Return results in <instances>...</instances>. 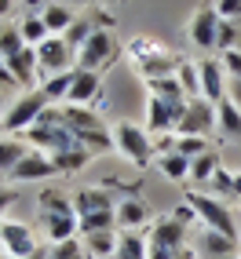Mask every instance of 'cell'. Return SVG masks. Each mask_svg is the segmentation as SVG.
<instances>
[{"mask_svg":"<svg viewBox=\"0 0 241 259\" xmlns=\"http://www.w3.org/2000/svg\"><path fill=\"white\" fill-rule=\"evenodd\" d=\"M73 212L81 237L99 234V230H117V197L102 186H84L73 194Z\"/></svg>","mask_w":241,"mask_h":259,"instance_id":"1","label":"cell"},{"mask_svg":"<svg viewBox=\"0 0 241 259\" xmlns=\"http://www.w3.org/2000/svg\"><path fill=\"white\" fill-rule=\"evenodd\" d=\"M59 110H62L66 128L73 132V139H77L84 150H92V153L113 150V128L102 124L95 110H88V106H59Z\"/></svg>","mask_w":241,"mask_h":259,"instance_id":"2","label":"cell"},{"mask_svg":"<svg viewBox=\"0 0 241 259\" xmlns=\"http://www.w3.org/2000/svg\"><path fill=\"white\" fill-rule=\"evenodd\" d=\"M125 51H128L132 66H135V70H139L146 80L176 77V70H179V55H176V51H168L165 44L150 40V37H132Z\"/></svg>","mask_w":241,"mask_h":259,"instance_id":"3","label":"cell"},{"mask_svg":"<svg viewBox=\"0 0 241 259\" xmlns=\"http://www.w3.org/2000/svg\"><path fill=\"white\" fill-rule=\"evenodd\" d=\"M22 139H29V146L41 150V153H48V157H59V153L81 146V143L73 139V132L66 128V120H62V110H59V106L44 110V117L22 135Z\"/></svg>","mask_w":241,"mask_h":259,"instance_id":"4","label":"cell"},{"mask_svg":"<svg viewBox=\"0 0 241 259\" xmlns=\"http://www.w3.org/2000/svg\"><path fill=\"white\" fill-rule=\"evenodd\" d=\"M186 201H190V208L197 212V223H201V227H209V230H216V234H227V237L241 241V219L230 212V204L223 201V197L205 194V190H190Z\"/></svg>","mask_w":241,"mask_h":259,"instance_id":"5","label":"cell"},{"mask_svg":"<svg viewBox=\"0 0 241 259\" xmlns=\"http://www.w3.org/2000/svg\"><path fill=\"white\" fill-rule=\"evenodd\" d=\"M44 110H51V102L44 99V92H41V88H29V92H22V95L4 110L0 128H4V135H26V132L44 117Z\"/></svg>","mask_w":241,"mask_h":259,"instance_id":"6","label":"cell"},{"mask_svg":"<svg viewBox=\"0 0 241 259\" xmlns=\"http://www.w3.org/2000/svg\"><path fill=\"white\" fill-rule=\"evenodd\" d=\"M113 150H117L125 161L139 164V168H146L150 161H157V157H153V139H150V132H146L143 124H128V120L113 124Z\"/></svg>","mask_w":241,"mask_h":259,"instance_id":"7","label":"cell"},{"mask_svg":"<svg viewBox=\"0 0 241 259\" xmlns=\"http://www.w3.org/2000/svg\"><path fill=\"white\" fill-rule=\"evenodd\" d=\"M186 230H190V227H183V223L172 219V215L157 219V223L150 227V234H146V252H150V259H176V255L186 248Z\"/></svg>","mask_w":241,"mask_h":259,"instance_id":"8","label":"cell"},{"mask_svg":"<svg viewBox=\"0 0 241 259\" xmlns=\"http://www.w3.org/2000/svg\"><path fill=\"white\" fill-rule=\"evenodd\" d=\"M186 102H190V99L146 95V132H150V135L176 132V128H179V120H183V113H186Z\"/></svg>","mask_w":241,"mask_h":259,"instance_id":"9","label":"cell"},{"mask_svg":"<svg viewBox=\"0 0 241 259\" xmlns=\"http://www.w3.org/2000/svg\"><path fill=\"white\" fill-rule=\"evenodd\" d=\"M37 62H41V80L55 73H70L77 70V51L66 44V37H48L37 48Z\"/></svg>","mask_w":241,"mask_h":259,"instance_id":"10","label":"cell"},{"mask_svg":"<svg viewBox=\"0 0 241 259\" xmlns=\"http://www.w3.org/2000/svg\"><path fill=\"white\" fill-rule=\"evenodd\" d=\"M219 22L223 15L216 11V4H205L190 15V26H186V33H190V44L201 48V51H216L219 48Z\"/></svg>","mask_w":241,"mask_h":259,"instance_id":"11","label":"cell"},{"mask_svg":"<svg viewBox=\"0 0 241 259\" xmlns=\"http://www.w3.org/2000/svg\"><path fill=\"white\" fill-rule=\"evenodd\" d=\"M117 55V40L110 37V29H95L88 40H84V48L77 51V70H92L99 73L106 62H113Z\"/></svg>","mask_w":241,"mask_h":259,"instance_id":"12","label":"cell"},{"mask_svg":"<svg viewBox=\"0 0 241 259\" xmlns=\"http://www.w3.org/2000/svg\"><path fill=\"white\" fill-rule=\"evenodd\" d=\"M219 128V117H216V106L209 99H190L186 102V113L179 120L176 135H201V139H209V132Z\"/></svg>","mask_w":241,"mask_h":259,"instance_id":"13","label":"cell"},{"mask_svg":"<svg viewBox=\"0 0 241 259\" xmlns=\"http://www.w3.org/2000/svg\"><path fill=\"white\" fill-rule=\"evenodd\" d=\"M0 252L8 259L33 255L37 252V237H33V230L19 219H0Z\"/></svg>","mask_w":241,"mask_h":259,"instance_id":"14","label":"cell"},{"mask_svg":"<svg viewBox=\"0 0 241 259\" xmlns=\"http://www.w3.org/2000/svg\"><path fill=\"white\" fill-rule=\"evenodd\" d=\"M197 73H201V99H209L212 106H219L227 99V70H223V59L205 55L197 62Z\"/></svg>","mask_w":241,"mask_h":259,"instance_id":"15","label":"cell"},{"mask_svg":"<svg viewBox=\"0 0 241 259\" xmlns=\"http://www.w3.org/2000/svg\"><path fill=\"white\" fill-rule=\"evenodd\" d=\"M51 176H59L55 161H51L48 153H41V150H29L8 179H11V183H44V179H51Z\"/></svg>","mask_w":241,"mask_h":259,"instance_id":"16","label":"cell"},{"mask_svg":"<svg viewBox=\"0 0 241 259\" xmlns=\"http://www.w3.org/2000/svg\"><path fill=\"white\" fill-rule=\"evenodd\" d=\"M237 245L241 241H234V237H227V234H216V230H209V227H201V234L194 237V252L201 255V259H230V255H237Z\"/></svg>","mask_w":241,"mask_h":259,"instance_id":"17","label":"cell"},{"mask_svg":"<svg viewBox=\"0 0 241 259\" xmlns=\"http://www.w3.org/2000/svg\"><path fill=\"white\" fill-rule=\"evenodd\" d=\"M99 99H102V77L92 73V70H77L66 106H88L92 110V102H99Z\"/></svg>","mask_w":241,"mask_h":259,"instance_id":"18","label":"cell"},{"mask_svg":"<svg viewBox=\"0 0 241 259\" xmlns=\"http://www.w3.org/2000/svg\"><path fill=\"white\" fill-rule=\"evenodd\" d=\"M41 227L48 234L51 245H62V241H73L81 234L77 227V215H66V212H41Z\"/></svg>","mask_w":241,"mask_h":259,"instance_id":"19","label":"cell"},{"mask_svg":"<svg viewBox=\"0 0 241 259\" xmlns=\"http://www.w3.org/2000/svg\"><path fill=\"white\" fill-rule=\"evenodd\" d=\"M150 223V208L139 197H120L117 201V230H139Z\"/></svg>","mask_w":241,"mask_h":259,"instance_id":"20","label":"cell"},{"mask_svg":"<svg viewBox=\"0 0 241 259\" xmlns=\"http://www.w3.org/2000/svg\"><path fill=\"white\" fill-rule=\"evenodd\" d=\"M26 153L29 146L22 143V135H0V176H11Z\"/></svg>","mask_w":241,"mask_h":259,"instance_id":"21","label":"cell"},{"mask_svg":"<svg viewBox=\"0 0 241 259\" xmlns=\"http://www.w3.org/2000/svg\"><path fill=\"white\" fill-rule=\"evenodd\" d=\"M153 168H157L168 183H186V179H190V161H186V157H179L176 150L161 153V157L153 161Z\"/></svg>","mask_w":241,"mask_h":259,"instance_id":"22","label":"cell"},{"mask_svg":"<svg viewBox=\"0 0 241 259\" xmlns=\"http://www.w3.org/2000/svg\"><path fill=\"white\" fill-rule=\"evenodd\" d=\"M73 73H77V70H70V73H55V77H44V80H41V92H44V99L51 102V106H66L70 88H73Z\"/></svg>","mask_w":241,"mask_h":259,"instance_id":"23","label":"cell"},{"mask_svg":"<svg viewBox=\"0 0 241 259\" xmlns=\"http://www.w3.org/2000/svg\"><path fill=\"white\" fill-rule=\"evenodd\" d=\"M117 241H120V230H99V234L84 237V248H88L92 259H113L117 255Z\"/></svg>","mask_w":241,"mask_h":259,"instance_id":"24","label":"cell"},{"mask_svg":"<svg viewBox=\"0 0 241 259\" xmlns=\"http://www.w3.org/2000/svg\"><path fill=\"white\" fill-rule=\"evenodd\" d=\"M113 259H150V252H146V234H143V230H120L117 255H113Z\"/></svg>","mask_w":241,"mask_h":259,"instance_id":"25","label":"cell"},{"mask_svg":"<svg viewBox=\"0 0 241 259\" xmlns=\"http://www.w3.org/2000/svg\"><path fill=\"white\" fill-rule=\"evenodd\" d=\"M219 168H223V164H219V153H216V150L201 153V157H194V161H190V183L209 186V183L216 179V171H219Z\"/></svg>","mask_w":241,"mask_h":259,"instance_id":"26","label":"cell"},{"mask_svg":"<svg viewBox=\"0 0 241 259\" xmlns=\"http://www.w3.org/2000/svg\"><path fill=\"white\" fill-rule=\"evenodd\" d=\"M223 70H227V99L241 110V51L223 55Z\"/></svg>","mask_w":241,"mask_h":259,"instance_id":"27","label":"cell"},{"mask_svg":"<svg viewBox=\"0 0 241 259\" xmlns=\"http://www.w3.org/2000/svg\"><path fill=\"white\" fill-rule=\"evenodd\" d=\"M216 117H219V132L227 135V139L241 143V110L234 106L230 99H223L219 106H216Z\"/></svg>","mask_w":241,"mask_h":259,"instance_id":"28","label":"cell"},{"mask_svg":"<svg viewBox=\"0 0 241 259\" xmlns=\"http://www.w3.org/2000/svg\"><path fill=\"white\" fill-rule=\"evenodd\" d=\"M37 212H66V215H77V212H73V197L62 194V190H55V186H44V190H41Z\"/></svg>","mask_w":241,"mask_h":259,"instance_id":"29","label":"cell"},{"mask_svg":"<svg viewBox=\"0 0 241 259\" xmlns=\"http://www.w3.org/2000/svg\"><path fill=\"white\" fill-rule=\"evenodd\" d=\"M41 19H44V26H48L51 37H62V33L73 26V11L66 8V4H48V8L41 11Z\"/></svg>","mask_w":241,"mask_h":259,"instance_id":"30","label":"cell"},{"mask_svg":"<svg viewBox=\"0 0 241 259\" xmlns=\"http://www.w3.org/2000/svg\"><path fill=\"white\" fill-rule=\"evenodd\" d=\"M92 157H95L92 150H84V146H73V150H66V153H59V157H51V161H55L59 176H73V171H81V168L88 164Z\"/></svg>","mask_w":241,"mask_h":259,"instance_id":"31","label":"cell"},{"mask_svg":"<svg viewBox=\"0 0 241 259\" xmlns=\"http://www.w3.org/2000/svg\"><path fill=\"white\" fill-rule=\"evenodd\" d=\"M22 48H29V44L22 40L19 26H0V62H11Z\"/></svg>","mask_w":241,"mask_h":259,"instance_id":"32","label":"cell"},{"mask_svg":"<svg viewBox=\"0 0 241 259\" xmlns=\"http://www.w3.org/2000/svg\"><path fill=\"white\" fill-rule=\"evenodd\" d=\"M172 143L168 150H176L179 157H186V161H194V157H201V153H209V139H201V135H172Z\"/></svg>","mask_w":241,"mask_h":259,"instance_id":"33","label":"cell"},{"mask_svg":"<svg viewBox=\"0 0 241 259\" xmlns=\"http://www.w3.org/2000/svg\"><path fill=\"white\" fill-rule=\"evenodd\" d=\"M19 33H22V40L29 44V48H41L51 33H48V26H44V19L41 15H26V19L19 22Z\"/></svg>","mask_w":241,"mask_h":259,"instance_id":"34","label":"cell"},{"mask_svg":"<svg viewBox=\"0 0 241 259\" xmlns=\"http://www.w3.org/2000/svg\"><path fill=\"white\" fill-rule=\"evenodd\" d=\"M176 80H179V88L186 92V99H201V73H197V62H179Z\"/></svg>","mask_w":241,"mask_h":259,"instance_id":"35","label":"cell"},{"mask_svg":"<svg viewBox=\"0 0 241 259\" xmlns=\"http://www.w3.org/2000/svg\"><path fill=\"white\" fill-rule=\"evenodd\" d=\"M216 51H241V22L237 19H223L219 22V48Z\"/></svg>","mask_w":241,"mask_h":259,"instance_id":"36","label":"cell"},{"mask_svg":"<svg viewBox=\"0 0 241 259\" xmlns=\"http://www.w3.org/2000/svg\"><path fill=\"white\" fill-rule=\"evenodd\" d=\"M48 259H92L88 248H84V241H62V245H51L48 248Z\"/></svg>","mask_w":241,"mask_h":259,"instance_id":"37","label":"cell"},{"mask_svg":"<svg viewBox=\"0 0 241 259\" xmlns=\"http://www.w3.org/2000/svg\"><path fill=\"white\" fill-rule=\"evenodd\" d=\"M146 92L150 95H165V99H186V92L179 88L176 77H157V80H146Z\"/></svg>","mask_w":241,"mask_h":259,"instance_id":"38","label":"cell"},{"mask_svg":"<svg viewBox=\"0 0 241 259\" xmlns=\"http://www.w3.org/2000/svg\"><path fill=\"white\" fill-rule=\"evenodd\" d=\"M92 33H95V26H92V22H81V19H73V26L66 29L62 37H66V44H70L73 51H81V48H84V40H88Z\"/></svg>","mask_w":241,"mask_h":259,"instance_id":"39","label":"cell"},{"mask_svg":"<svg viewBox=\"0 0 241 259\" xmlns=\"http://www.w3.org/2000/svg\"><path fill=\"white\" fill-rule=\"evenodd\" d=\"M205 194H216V197H234V171L227 168H219L216 171V179L205 186Z\"/></svg>","mask_w":241,"mask_h":259,"instance_id":"40","label":"cell"},{"mask_svg":"<svg viewBox=\"0 0 241 259\" xmlns=\"http://www.w3.org/2000/svg\"><path fill=\"white\" fill-rule=\"evenodd\" d=\"M172 219H179L183 227H201V223H197V212L190 208V201H183V204H176V208H172Z\"/></svg>","mask_w":241,"mask_h":259,"instance_id":"41","label":"cell"},{"mask_svg":"<svg viewBox=\"0 0 241 259\" xmlns=\"http://www.w3.org/2000/svg\"><path fill=\"white\" fill-rule=\"evenodd\" d=\"M216 11L223 19H237L241 22V0H216Z\"/></svg>","mask_w":241,"mask_h":259,"instance_id":"42","label":"cell"},{"mask_svg":"<svg viewBox=\"0 0 241 259\" xmlns=\"http://www.w3.org/2000/svg\"><path fill=\"white\" fill-rule=\"evenodd\" d=\"M11 204H15V190L0 183V219H4V212L11 208Z\"/></svg>","mask_w":241,"mask_h":259,"instance_id":"43","label":"cell"},{"mask_svg":"<svg viewBox=\"0 0 241 259\" xmlns=\"http://www.w3.org/2000/svg\"><path fill=\"white\" fill-rule=\"evenodd\" d=\"M22 4H26V11H29V15H41V11L51 4V0H22Z\"/></svg>","mask_w":241,"mask_h":259,"instance_id":"44","label":"cell"},{"mask_svg":"<svg viewBox=\"0 0 241 259\" xmlns=\"http://www.w3.org/2000/svg\"><path fill=\"white\" fill-rule=\"evenodd\" d=\"M234 197L241 201V171H234Z\"/></svg>","mask_w":241,"mask_h":259,"instance_id":"45","label":"cell"},{"mask_svg":"<svg viewBox=\"0 0 241 259\" xmlns=\"http://www.w3.org/2000/svg\"><path fill=\"white\" fill-rule=\"evenodd\" d=\"M8 11H11V0H0V19H8Z\"/></svg>","mask_w":241,"mask_h":259,"instance_id":"46","label":"cell"},{"mask_svg":"<svg viewBox=\"0 0 241 259\" xmlns=\"http://www.w3.org/2000/svg\"><path fill=\"white\" fill-rule=\"evenodd\" d=\"M22 259H48V252H44V248H37L33 255H22Z\"/></svg>","mask_w":241,"mask_h":259,"instance_id":"47","label":"cell"},{"mask_svg":"<svg viewBox=\"0 0 241 259\" xmlns=\"http://www.w3.org/2000/svg\"><path fill=\"white\" fill-rule=\"evenodd\" d=\"M66 4H92V0H66Z\"/></svg>","mask_w":241,"mask_h":259,"instance_id":"48","label":"cell"},{"mask_svg":"<svg viewBox=\"0 0 241 259\" xmlns=\"http://www.w3.org/2000/svg\"><path fill=\"white\" fill-rule=\"evenodd\" d=\"M0 117H4V92H0Z\"/></svg>","mask_w":241,"mask_h":259,"instance_id":"49","label":"cell"},{"mask_svg":"<svg viewBox=\"0 0 241 259\" xmlns=\"http://www.w3.org/2000/svg\"><path fill=\"white\" fill-rule=\"evenodd\" d=\"M0 259H8V255H4V252H0Z\"/></svg>","mask_w":241,"mask_h":259,"instance_id":"50","label":"cell"},{"mask_svg":"<svg viewBox=\"0 0 241 259\" xmlns=\"http://www.w3.org/2000/svg\"><path fill=\"white\" fill-rule=\"evenodd\" d=\"M230 259H237V255H230Z\"/></svg>","mask_w":241,"mask_h":259,"instance_id":"51","label":"cell"}]
</instances>
